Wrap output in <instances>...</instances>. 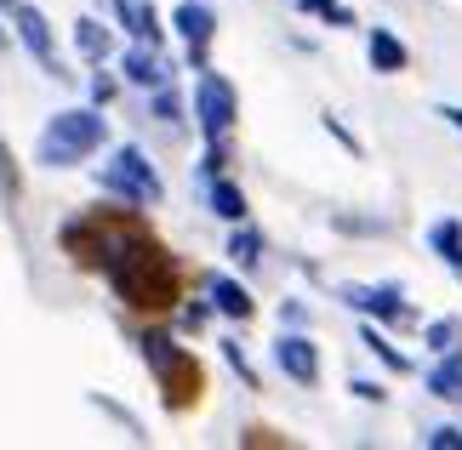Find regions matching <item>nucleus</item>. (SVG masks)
<instances>
[{
  "mask_svg": "<svg viewBox=\"0 0 462 450\" xmlns=\"http://www.w3.org/2000/svg\"><path fill=\"white\" fill-rule=\"evenodd\" d=\"M12 17H17V41H23L34 58H41V69H51V75H63L58 69V46H51V29H46V17L34 12V6H12Z\"/></svg>",
  "mask_w": 462,
  "mask_h": 450,
  "instance_id": "nucleus-8",
  "label": "nucleus"
},
{
  "mask_svg": "<svg viewBox=\"0 0 462 450\" xmlns=\"http://www.w3.org/2000/svg\"><path fill=\"white\" fill-rule=\"evenodd\" d=\"M115 12H120V23H126V34L137 46H160V17L149 0H115Z\"/></svg>",
  "mask_w": 462,
  "mask_h": 450,
  "instance_id": "nucleus-10",
  "label": "nucleus"
},
{
  "mask_svg": "<svg viewBox=\"0 0 462 450\" xmlns=\"http://www.w3.org/2000/svg\"><path fill=\"white\" fill-rule=\"evenodd\" d=\"M194 115H200L206 142H223V132L235 125V86L223 75H200V86H194Z\"/></svg>",
  "mask_w": 462,
  "mask_h": 450,
  "instance_id": "nucleus-4",
  "label": "nucleus"
},
{
  "mask_svg": "<svg viewBox=\"0 0 462 450\" xmlns=\"http://www.w3.org/2000/svg\"><path fill=\"white\" fill-rule=\"evenodd\" d=\"M257 257H263V240L252 228H235V240H228V262H235V268H257Z\"/></svg>",
  "mask_w": 462,
  "mask_h": 450,
  "instance_id": "nucleus-18",
  "label": "nucleus"
},
{
  "mask_svg": "<svg viewBox=\"0 0 462 450\" xmlns=\"http://www.w3.org/2000/svg\"><path fill=\"white\" fill-rule=\"evenodd\" d=\"M211 211H217V217H228V223H245V194L217 177V183H211Z\"/></svg>",
  "mask_w": 462,
  "mask_h": 450,
  "instance_id": "nucleus-16",
  "label": "nucleus"
},
{
  "mask_svg": "<svg viewBox=\"0 0 462 450\" xmlns=\"http://www.w3.org/2000/svg\"><path fill=\"white\" fill-rule=\"evenodd\" d=\"M439 115H446V120L457 125V132H462V109H457V103H446V109H439Z\"/></svg>",
  "mask_w": 462,
  "mask_h": 450,
  "instance_id": "nucleus-25",
  "label": "nucleus"
},
{
  "mask_svg": "<svg viewBox=\"0 0 462 450\" xmlns=\"http://www.w3.org/2000/svg\"><path fill=\"white\" fill-rule=\"evenodd\" d=\"M360 342H365V348H371V354L383 359L388 371H400V376H405V354H400V348H388V342H383V331H377V326H365V331H360Z\"/></svg>",
  "mask_w": 462,
  "mask_h": 450,
  "instance_id": "nucleus-19",
  "label": "nucleus"
},
{
  "mask_svg": "<svg viewBox=\"0 0 462 450\" xmlns=\"http://www.w3.org/2000/svg\"><path fill=\"white\" fill-rule=\"evenodd\" d=\"M429 245L462 274V223H457V217H439V223L429 228Z\"/></svg>",
  "mask_w": 462,
  "mask_h": 450,
  "instance_id": "nucleus-13",
  "label": "nucleus"
},
{
  "mask_svg": "<svg viewBox=\"0 0 462 450\" xmlns=\"http://www.w3.org/2000/svg\"><path fill=\"white\" fill-rule=\"evenodd\" d=\"M0 46H6V29H0Z\"/></svg>",
  "mask_w": 462,
  "mask_h": 450,
  "instance_id": "nucleus-26",
  "label": "nucleus"
},
{
  "mask_svg": "<svg viewBox=\"0 0 462 450\" xmlns=\"http://www.w3.org/2000/svg\"><path fill=\"white\" fill-rule=\"evenodd\" d=\"M348 308H360V314H371V319H383V326H400L405 319V302H400V291H383V285H348Z\"/></svg>",
  "mask_w": 462,
  "mask_h": 450,
  "instance_id": "nucleus-9",
  "label": "nucleus"
},
{
  "mask_svg": "<svg viewBox=\"0 0 462 450\" xmlns=\"http://www.w3.org/2000/svg\"><path fill=\"white\" fill-rule=\"evenodd\" d=\"M171 29L189 41V63H194V69H206V41H211V29H217V17H211L200 0H183V6L171 12Z\"/></svg>",
  "mask_w": 462,
  "mask_h": 450,
  "instance_id": "nucleus-6",
  "label": "nucleus"
},
{
  "mask_svg": "<svg viewBox=\"0 0 462 450\" xmlns=\"http://www.w3.org/2000/svg\"><path fill=\"white\" fill-rule=\"evenodd\" d=\"M429 342H434L439 354H451V348H457V326H451V319H434V326H429Z\"/></svg>",
  "mask_w": 462,
  "mask_h": 450,
  "instance_id": "nucleus-22",
  "label": "nucleus"
},
{
  "mask_svg": "<svg viewBox=\"0 0 462 450\" xmlns=\"http://www.w3.org/2000/svg\"><path fill=\"white\" fill-rule=\"evenodd\" d=\"M75 46L86 51V58H109V29H103L97 17H80V23H75Z\"/></svg>",
  "mask_w": 462,
  "mask_h": 450,
  "instance_id": "nucleus-17",
  "label": "nucleus"
},
{
  "mask_svg": "<svg viewBox=\"0 0 462 450\" xmlns=\"http://www.w3.org/2000/svg\"><path fill=\"white\" fill-rule=\"evenodd\" d=\"M103 188L120 194L126 206H154L160 200V177L143 160V149H115V160L103 166Z\"/></svg>",
  "mask_w": 462,
  "mask_h": 450,
  "instance_id": "nucleus-3",
  "label": "nucleus"
},
{
  "mask_svg": "<svg viewBox=\"0 0 462 450\" xmlns=\"http://www.w3.org/2000/svg\"><path fill=\"white\" fill-rule=\"evenodd\" d=\"M143 354H149L154 376L166 382V399H189V388L200 382V376H194V365L171 348V336H154V331H149V336H143Z\"/></svg>",
  "mask_w": 462,
  "mask_h": 450,
  "instance_id": "nucleus-5",
  "label": "nucleus"
},
{
  "mask_svg": "<svg viewBox=\"0 0 462 450\" xmlns=\"http://www.w3.org/2000/svg\"><path fill=\"white\" fill-rule=\"evenodd\" d=\"M109 137V125H103L97 109H63V115H51V125L41 132V166L51 171H63V166H75V160H86L97 149V142Z\"/></svg>",
  "mask_w": 462,
  "mask_h": 450,
  "instance_id": "nucleus-2",
  "label": "nucleus"
},
{
  "mask_svg": "<svg viewBox=\"0 0 462 450\" xmlns=\"http://www.w3.org/2000/svg\"><path fill=\"white\" fill-rule=\"evenodd\" d=\"M17 188H23V183H17V166H12V149H6V142H0V194H6V200H17Z\"/></svg>",
  "mask_w": 462,
  "mask_h": 450,
  "instance_id": "nucleus-21",
  "label": "nucleus"
},
{
  "mask_svg": "<svg viewBox=\"0 0 462 450\" xmlns=\"http://www.w3.org/2000/svg\"><path fill=\"white\" fill-rule=\"evenodd\" d=\"M211 302H217L228 319H252V297H245V285H235V280H211Z\"/></svg>",
  "mask_w": 462,
  "mask_h": 450,
  "instance_id": "nucleus-14",
  "label": "nucleus"
},
{
  "mask_svg": "<svg viewBox=\"0 0 462 450\" xmlns=\"http://www.w3.org/2000/svg\"><path fill=\"white\" fill-rule=\"evenodd\" d=\"M120 69H126V80H137V86H160V80H166V69H160L154 46H132L126 58H120Z\"/></svg>",
  "mask_w": 462,
  "mask_h": 450,
  "instance_id": "nucleus-11",
  "label": "nucleus"
},
{
  "mask_svg": "<svg viewBox=\"0 0 462 450\" xmlns=\"http://www.w3.org/2000/svg\"><path fill=\"white\" fill-rule=\"evenodd\" d=\"M429 450H462V427H434V434H429Z\"/></svg>",
  "mask_w": 462,
  "mask_h": 450,
  "instance_id": "nucleus-23",
  "label": "nucleus"
},
{
  "mask_svg": "<svg viewBox=\"0 0 462 450\" xmlns=\"http://www.w3.org/2000/svg\"><path fill=\"white\" fill-rule=\"evenodd\" d=\"M154 109H160V120H177V92H160Z\"/></svg>",
  "mask_w": 462,
  "mask_h": 450,
  "instance_id": "nucleus-24",
  "label": "nucleus"
},
{
  "mask_svg": "<svg viewBox=\"0 0 462 450\" xmlns=\"http://www.w3.org/2000/svg\"><path fill=\"white\" fill-rule=\"evenodd\" d=\"M439 399H451V405H462V354L451 348L446 359H439V371H434V382H429Z\"/></svg>",
  "mask_w": 462,
  "mask_h": 450,
  "instance_id": "nucleus-15",
  "label": "nucleus"
},
{
  "mask_svg": "<svg viewBox=\"0 0 462 450\" xmlns=\"http://www.w3.org/2000/svg\"><path fill=\"white\" fill-rule=\"evenodd\" d=\"M274 359H280V371H286L291 382H303V388L319 382V354H314L309 336H280L274 342Z\"/></svg>",
  "mask_w": 462,
  "mask_h": 450,
  "instance_id": "nucleus-7",
  "label": "nucleus"
},
{
  "mask_svg": "<svg viewBox=\"0 0 462 450\" xmlns=\"http://www.w3.org/2000/svg\"><path fill=\"white\" fill-rule=\"evenodd\" d=\"M297 12H314V17H326L331 29H348V23H354V12H343L337 0H297Z\"/></svg>",
  "mask_w": 462,
  "mask_h": 450,
  "instance_id": "nucleus-20",
  "label": "nucleus"
},
{
  "mask_svg": "<svg viewBox=\"0 0 462 450\" xmlns=\"http://www.w3.org/2000/svg\"><path fill=\"white\" fill-rule=\"evenodd\" d=\"M371 69H377V75H400L405 69V46L388 29H371Z\"/></svg>",
  "mask_w": 462,
  "mask_h": 450,
  "instance_id": "nucleus-12",
  "label": "nucleus"
},
{
  "mask_svg": "<svg viewBox=\"0 0 462 450\" xmlns=\"http://www.w3.org/2000/svg\"><path fill=\"white\" fill-rule=\"evenodd\" d=\"M69 251L80 262H92L109 274V285L132 308H171L177 302V268L171 257L160 251L149 234H137L115 217H86V223H69Z\"/></svg>",
  "mask_w": 462,
  "mask_h": 450,
  "instance_id": "nucleus-1",
  "label": "nucleus"
}]
</instances>
